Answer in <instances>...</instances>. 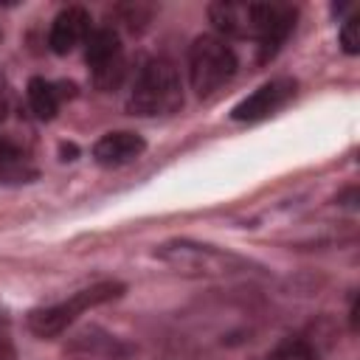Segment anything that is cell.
Here are the masks:
<instances>
[{
    "label": "cell",
    "instance_id": "1",
    "mask_svg": "<svg viewBox=\"0 0 360 360\" xmlns=\"http://www.w3.org/2000/svg\"><path fill=\"white\" fill-rule=\"evenodd\" d=\"M208 17L219 34L256 39L262 62L276 56L295 25V8L284 3H211Z\"/></svg>",
    "mask_w": 360,
    "mask_h": 360
},
{
    "label": "cell",
    "instance_id": "2",
    "mask_svg": "<svg viewBox=\"0 0 360 360\" xmlns=\"http://www.w3.org/2000/svg\"><path fill=\"white\" fill-rule=\"evenodd\" d=\"M180 104H183V87L177 68L163 56L146 59L127 96V110L132 115L152 118V115H169Z\"/></svg>",
    "mask_w": 360,
    "mask_h": 360
},
{
    "label": "cell",
    "instance_id": "3",
    "mask_svg": "<svg viewBox=\"0 0 360 360\" xmlns=\"http://www.w3.org/2000/svg\"><path fill=\"white\" fill-rule=\"evenodd\" d=\"M233 73H236V53L222 37L202 34L194 39L188 51V79L197 96H211L225 82H231Z\"/></svg>",
    "mask_w": 360,
    "mask_h": 360
},
{
    "label": "cell",
    "instance_id": "4",
    "mask_svg": "<svg viewBox=\"0 0 360 360\" xmlns=\"http://www.w3.org/2000/svg\"><path fill=\"white\" fill-rule=\"evenodd\" d=\"M121 292H124L121 284H115V281H98V284L87 287V290L73 292L70 298H65V301H59V304L34 309V312L28 315V329H31L34 335H39V338H56V335L65 332L68 323H73L84 309H93V307H98V304H104V301H112V298H118Z\"/></svg>",
    "mask_w": 360,
    "mask_h": 360
},
{
    "label": "cell",
    "instance_id": "5",
    "mask_svg": "<svg viewBox=\"0 0 360 360\" xmlns=\"http://www.w3.org/2000/svg\"><path fill=\"white\" fill-rule=\"evenodd\" d=\"M158 256L163 262H169L172 267L183 270V273H191V276H228V273H239V270L248 267L245 259H239V256H233L228 250H219V248H211V245L186 242V239L160 245Z\"/></svg>",
    "mask_w": 360,
    "mask_h": 360
},
{
    "label": "cell",
    "instance_id": "6",
    "mask_svg": "<svg viewBox=\"0 0 360 360\" xmlns=\"http://www.w3.org/2000/svg\"><path fill=\"white\" fill-rule=\"evenodd\" d=\"M84 62L90 68V79L98 90H115L124 79L127 59L124 45L115 28H96L84 42Z\"/></svg>",
    "mask_w": 360,
    "mask_h": 360
},
{
    "label": "cell",
    "instance_id": "7",
    "mask_svg": "<svg viewBox=\"0 0 360 360\" xmlns=\"http://www.w3.org/2000/svg\"><path fill=\"white\" fill-rule=\"evenodd\" d=\"M292 96H295V79H290V76L270 79V82H264L259 90H253L248 98H242V101L231 110V118H233V121H242V124L264 121V118L276 115Z\"/></svg>",
    "mask_w": 360,
    "mask_h": 360
},
{
    "label": "cell",
    "instance_id": "8",
    "mask_svg": "<svg viewBox=\"0 0 360 360\" xmlns=\"http://www.w3.org/2000/svg\"><path fill=\"white\" fill-rule=\"evenodd\" d=\"M90 31H93V28H90V14H87V8H82V6H68V8H62V11L53 17L51 34H48V45H51L53 53L65 56V53H70L76 45L87 42Z\"/></svg>",
    "mask_w": 360,
    "mask_h": 360
},
{
    "label": "cell",
    "instance_id": "9",
    "mask_svg": "<svg viewBox=\"0 0 360 360\" xmlns=\"http://www.w3.org/2000/svg\"><path fill=\"white\" fill-rule=\"evenodd\" d=\"M143 149H146V141L135 132H107L93 143V158L98 166L115 169V166L138 160Z\"/></svg>",
    "mask_w": 360,
    "mask_h": 360
},
{
    "label": "cell",
    "instance_id": "10",
    "mask_svg": "<svg viewBox=\"0 0 360 360\" xmlns=\"http://www.w3.org/2000/svg\"><path fill=\"white\" fill-rule=\"evenodd\" d=\"M34 177H37V169L31 166L28 155L17 143L0 135V183H25Z\"/></svg>",
    "mask_w": 360,
    "mask_h": 360
},
{
    "label": "cell",
    "instance_id": "11",
    "mask_svg": "<svg viewBox=\"0 0 360 360\" xmlns=\"http://www.w3.org/2000/svg\"><path fill=\"white\" fill-rule=\"evenodd\" d=\"M62 101V84H53L42 76H34L28 82V107L39 121H51Z\"/></svg>",
    "mask_w": 360,
    "mask_h": 360
},
{
    "label": "cell",
    "instance_id": "12",
    "mask_svg": "<svg viewBox=\"0 0 360 360\" xmlns=\"http://www.w3.org/2000/svg\"><path fill=\"white\" fill-rule=\"evenodd\" d=\"M264 360H318V349L304 338H284L267 352Z\"/></svg>",
    "mask_w": 360,
    "mask_h": 360
},
{
    "label": "cell",
    "instance_id": "13",
    "mask_svg": "<svg viewBox=\"0 0 360 360\" xmlns=\"http://www.w3.org/2000/svg\"><path fill=\"white\" fill-rule=\"evenodd\" d=\"M340 45L346 53H360V17H349L340 28Z\"/></svg>",
    "mask_w": 360,
    "mask_h": 360
}]
</instances>
